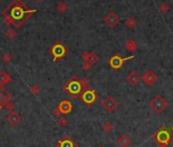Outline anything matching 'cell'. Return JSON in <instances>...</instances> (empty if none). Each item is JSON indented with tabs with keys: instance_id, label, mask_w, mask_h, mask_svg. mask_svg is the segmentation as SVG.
Segmentation results:
<instances>
[{
	"instance_id": "cell-1",
	"label": "cell",
	"mask_w": 173,
	"mask_h": 147,
	"mask_svg": "<svg viewBox=\"0 0 173 147\" xmlns=\"http://www.w3.org/2000/svg\"><path fill=\"white\" fill-rule=\"evenodd\" d=\"M153 139H154V141L158 143L159 145L167 146L169 145V143L171 142L172 136L170 134V132L167 130V128L162 127L153 135Z\"/></svg>"
},
{
	"instance_id": "cell-2",
	"label": "cell",
	"mask_w": 173,
	"mask_h": 147,
	"mask_svg": "<svg viewBox=\"0 0 173 147\" xmlns=\"http://www.w3.org/2000/svg\"><path fill=\"white\" fill-rule=\"evenodd\" d=\"M149 106L154 113L159 114V113H162L163 112H165V110L168 108L169 104H168L167 100L162 97L161 95H156L150 101Z\"/></svg>"
},
{
	"instance_id": "cell-3",
	"label": "cell",
	"mask_w": 173,
	"mask_h": 147,
	"mask_svg": "<svg viewBox=\"0 0 173 147\" xmlns=\"http://www.w3.org/2000/svg\"><path fill=\"white\" fill-rule=\"evenodd\" d=\"M63 89L73 96V99L77 98V96L84 91V88H82V86L81 84V81H78L77 78H74V80H71L67 84L64 85Z\"/></svg>"
},
{
	"instance_id": "cell-4",
	"label": "cell",
	"mask_w": 173,
	"mask_h": 147,
	"mask_svg": "<svg viewBox=\"0 0 173 147\" xmlns=\"http://www.w3.org/2000/svg\"><path fill=\"white\" fill-rule=\"evenodd\" d=\"M50 52L53 56V60L56 62L57 59H61L67 53V49L64 46L62 43H56L54 44L51 49H50Z\"/></svg>"
},
{
	"instance_id": "cell-5",
	"label": "cell",
	"mask_w": 173,
	"mask_h": 147,
	"mask_svg": "<svg viewBox=\"0 0 173 147\" xmlns=\"http://www.w3.org/2000/svg\"><path fill=\"white\" fill-rule=\"evenodd\" d=\"M135 56H126V57H121L120 55H117L115 54L113 56H111L109 58V63L110 67H112L113 70H120L122 67H123V63L125 60H128V59H132Z\"/></svg>"
},
{
	"instance_id": "cell-6",
	"label": "cell",
	"mask_w": 173,
	"mask_h": 147,
	"mask_svg": "<svg viewBox=\"0 0 173 147\" xmlns=\"http://www.w3.org/2000/svg\"><path fill=\"white\" fill-rule=\"evenodd\" d=\"M81 99H82V101L85 103V104L91 105V104H93V103L96 102L97 94H96L95 90L90 89V88H86L81 93Z\"/></svg>"
},
{
	"instance_id": "cell-7",
	"label": "cell",
	"mask_w": 173,
	"mask_h": 147,
	"mask_svg": "<svg viewBox=\"0 0 173 147\" xmlns=\"http://www.w3.org/2000/svg\"><path fill=\"white\" fill-rule=\"evenodd\" d=\"M101 106L108 113H114L118 106V102L116 99L112 97V96H107V97L101 102Z\"/></svg>"
},
{
	"instance_id": "cell-8",
	"label": "cell",
	"mask_w": 173,
	"mask_h": 147,
	"mask_svg": "<svg viewBox=\"0 0 173 147\" xmlns=\"http://www.w3.org/2000/svg\"><path fill=\"white\" fill-rule=\"evenodd\" d=\"M120 23V17L118 16L117 13L113 11L108 12L105 17H104V24L109 28H115L117 27Z\"/></svg>"
},
{
	"instance_id": "cell-9",
	"label": "cell",
	"mask_w": 173,
	"mask_h": 147,
	"mask_svg": "<svg viewBox=\"0 0 173 147\" xmlns=\"http://www.w3.org/2000/svg\"><path fill=\"white\" fill-rule=\"evenodd\" d=\"M142 79H143V82L148 86V87H153L158 81V75L155 73L154 71L148 70L145 71V74L143 75Z\"/></svg>"
},
{
	"instance_id": "cell-10",
	"label": "cell",
	"mask_w": 173,
	"mask_h": 147,
	"mask_svg": "<svg viewBox=\"0 0 173 147\" xmlns=\"http://www.w3.org/2000/svg\"><path fill=\"white\" fill-rule=\"evenodd\" d=\"M116 143L119 147H129L132 144V140L127 134H121L117 138Z\"/></svg>"
},
{
	"instance_id": "cell-11",
	"label": "cell",
	"mask_w": 173,
	"mask_h": 147,
	"mask_svg": "<svg viewBox=\"0 0 173 147\" xmlns=\"http://www.w3.org/2000/svg\"><path fill=\"white\" fill-rule=\"evenodd\" d=\"M126 82L131 87H135V86L140 83V77H139V75L136 74V71H129L128 75L126 76Z\"/></svg>"
},
{
	"instance_id": "cell-12",
	"label": "cell",
	"mask_w": 173,
	"mask_h": 147,
	"mask_svg": "<svg viewBox=\"0 0 173 147\" xmlns=\"http://www.w3.org/2000/svg\"><path fill=\"white\" fill-rule=\"evenodd\" d=\"M6 120L9 123V125H11V126H17V125L21 122V117L20 116L19 113L12 112L7 116Z\"/></svg>"
},
{
	"instance_id": "cell-13",
	"label": "cell",
	"mask_w": 173,
	"mask_h": 147,
	"mask_svg": "<svg viewBox=\"0 0 173 147\" xmlns=\"http://www.w3.org/2000/svg\"><path fill=\"white\" fill-rule=\"evenodd\" d=\"M57 107H58V109L60 110L61 113L66 114L71 112V109H73V104H71V102L68 101V100H62Z\"/></svg>"
},
{
	"instance_id": "cell-14",
	"label": "cell",
	"mask_w": 173,
	"mask_h": 147,
	"mask_svg": "<svg viewBox=\"0 0 173 147\" xmlns=\"http://www.w3.org/2000/svg\"><path fill=\"white\" fill-rule=\"evenodd\" d=\"M82 58L85 60V62H89V63H91L92 66L93 64H95L97 62H98V55L96 54L95 52H88V51H86V52H84L82 54Z\"/></svg>"
},
{
	"instance_id": "cell-15",
	"label": "cell",
	"mask_w": 173,
	"mask_h": 147,
	"mask_svg": "<svg viewBox=\"0 0 173 147\" xmlns=\"http://www.w3.org/2000/svg\"><path fill=\"white\" fill-rule=\"evenodd\" d=\"M0 90H1V93H0V103H1L2 106H5L7 102L11 101L12 96L10 95L9 93L6 91V89H4L3 87H0Z\"/></svg>"
},
{
	"instance_id": "cell-16",
	"label": "cell",
	"mask_w": 173,
	"mask_h": 147,
	"mask_svg": "<svg viewBox=\"0 0 173 147\" xmlns=\"http://www.w3.org/2000/svg\"><path fill=\"white\" fill-rule=\"evenodd\" d=\"M57 147H75V144L71 139H69L68 136H66L62 140H59L57 142Z\"/></svg>"
},
{
	"instance_id": "cell-17",
	"label": "cell",
	"mask_w": 173,
	"mask_h": 147,
	"mask_svg": "<svg viewBox=\"0 0 173 147\" xmlns=\"http://www.w3.org/2000/svg\"><path fill=\"white\" fill-rule=\"evenodd\" d=\"M11 82V77L5 71H0V87L9 84Z\"/></svg>"
},
{
	"instance_id": "cell-18",
	"label": "cell",
	"mask_w": 173,
	"mask_h": 147,
	"mask_svg": "<svg viewBox=\"0 0 173 147\" xmlns=\"http://www.w3.org/2000/svg\"><path fill=\"white\" fill-rule=\"evenodd\" d=\"M125 47H126L129 52H135L138 50V45H136V43L132 39H129V40L125 42Z\"/></svg>"
},
{
	"instance_id": "cell-19",
	"label": "cell",
	"mask_w": 173,
	"mask_h": 147,
	"mask_svg": "<svg viewBox=\"0 0 173 147\" xmlns=\"http://www.w3.org/2000/svg\"><path fill=\"white\" fill-rule=\"evenodd\" d=\"M68 8V6L65 2H63V1H60L57 3V5H56V9H57V11L60 12V13H64L67 10Z\"/></svg>"
},
{
	"instance_id": "cell-20",
	"label": "cell",
	"mask_w": 173,
	"mask_h": 147,
	"mask_svg": "<svg viewBox=\"0 0 173 147\" xmlns=\"http://www.w3.org/2000/svg\"><path fill=\"white\" fill-rule=\"evenodd\" d=\"M102 128H103V131L105 132V133H111V132L113 131V124L111 123V122L107 121L103 124Z\"/></svg>"
},
{
	"instance_id": "cell-21",
	"label": "cell",
	"mask_w": 173,
	"mask_h": 147,
	"mask_svg": "<svg viewBox=\"0 0 173 147\" xmlns=\"http://www.w3.org/2000/svg\"><path fill=\"white\" fill-rule=\"evenodd\" d=\"M125 25H126V27L129 29H135L136 27V21L135 17H128V19L125 21Z\"/></svg>"
},
{
	"instance_id": "cell-22",
	"label": "cell",
	"mask_w": 173,
	"mask_h": 147,
	"mask_svg": "<svg viewBox=\"0 0 173 147\" xmlns=\"http://www.w3.org/2000/svg\"><path fill=\"white\" fill-rule=\"evenodd\" d=\"M40 87H39L38 85H36V84H34V85H32L31 87H30V91H31V93L32 94H33L34 96H37V95H39L40 94Z\"/></svg>"
},
{
	"instance_id": "cell-23",
	"label": "cell",
	"mask_w": 173,
	"mask_h": 147,
	"mask_svg": "<svg viewBox=\"0 0 173 147\" xmlns=\"http://www.w3.org/2000/svg\"><path fill=\"white\" fill-rule=\"evenodd\" d=\"M5 36L8 39H10V40H11V39H13V38H16V36H17V34H16V32L13 30V29H8V30H7L6 32H5Z\"/></svg>"
},
{
	"instance_id": "cell-24",
	"label": "cell",
	"mask_w": 173,
	"mask_h": 147,
	"mask_svg": "<svg viewBox=\"0 0 173 147\" xmlns=\"http://www.w3.org/2000/svg\"><path fill=\"white\" fill-rule=\"evenodd\" d=\"M2 60H3L4 62H6V63L11 62V60H12L11 54H10V53H5V54L2 56Z\"/></svg>"
},
{
	"instance_id": "cell-25",
	"label": "cell",
	"mask_w": 173,
	"mask_h": 147,
	"mask_svg": "<svg viewBox=\"0 0 173 147\" xmlns=\"http://www.w3.org/2000/svg\"><path fill=\"white\" fill-rule=\"evenodd\" d=\"M5 108H6L7 110H8V112L12 113V112H14V108H16V105H14L11 101H9V102H7L6 104H5Z\"/></svg>"
},
{
	"instance_id": "cell-26",
	"label": "cell",
	"mask_w": 173,
	"mask_h": 147,
	"mask_svg": "<svg viewBox=\"0 0 173 147\" xmlns=\"http://www.w3.org/2000/svg\"><path fill=\"white\" fill-rule=\"evenodd\" d=\"M159 8H160V10H161V12L165 13L166 11H168V9H169V5L167 4L166 2H163V3H161V4H160Z\"/></svg>"
},
{
	"instance_id": "cell-27",
	"label": "cell",
	"mask_w": 173,
	"mask_h": 147,
	"mask_svg": "<svg viewBox=\"0 0 173 147\" xmlns=\"http://www.w3.org/2000/svg\"><path fill=\"white\" fill-rule=\"evenodd\" d=\"M67 120L65 119V117H60L59 119H58V125L60 127H66L67 126Z\"/></svg>"
},
{
	"instance_id": "cell-28",
	"label": "cell",
	"mask_w": 173,
	"mask_h": 147,
	"mask_svg": "<svg viewBox=\"0 0 173 147\" xmlns=\"http://www.w3.org/2000/svg\"><path fill=\"white\" fill-rule=\"evenodd\" d=\"M81 84H82V88H84V90H85V89L88 88V85L90 84V80L88 78H84L82 80H81Z\"/></svg>"
},
{
	"instance_id": "cell-29",
	"label": "cell",
	"mask_w": 173,
	"mask_h": 147,
	"mask_svg": "<svg viewBox=\"0 0 173 147\" xmlns=\"http://www.w3.org/2000/svg\"><path fill=\"white\" fill-rule=\"evenodd\" d=\"M82 69L84 70V71H90V70L92 69V64L89 63V62H85L84 63H82Z\"/></svg>"
},
{
	"instance_id": "cell-30",
	"label": "cell",
	"mask_w": 173,
	"mask_h": 147,
	"mask_svg": "<svg viewBox=\"0 0 173 147\" xmlns=\"http://www.w3.org/2000/svg\"><path fill=\"white\" fill-rule=\"evenodd\" d=\"M52 114L55 117H57V119H59L60 117V114H61V113H60V110L58 109V107H55V108L53 109V112H52Z\"/></svg>"
},
{
	"instance_id": "cell-31",
	"label": "cell",
	"mask_w": 173,
	"mask_h": 147,
	"mask_svg": "<svg viewBox=\"0 0 173 147\" xmlns=\"http://www.w3.org/2000/svg\"><path fill=\"white\" fill-rule=\"evenodd\" d=\"M35 1H37V2H40V1H42V0H35Z\"/></svg>"
},
{
	"instance_id": "cell-32",
	"label": "cell",
	"mask_w": 173,
	"mask_h": 147,
	"mask_svg": "<svg viewBox=\"0 0 173 147\" xmlns=\"http://www.w3.org/2000/svg\"><path fill=\"white\" fill-rule=\"evenodd\" d=\"M171 131H172V133H173V125H172V127H171Z\"/></svg>"
},
{
	"instance_id": "cell-33",
	"label": "cell",
	"mask_w": 173,
	"mask_h": 147,
	"mask_svg": "<svg viewBox=\"0 0 173 147\" xmlns=\"http://www.w3.org/2000/svg\"><path fill=\"white\" fill-rule=\"evenodd\" d=\"M2 108V105H1V103H0V109H1Z\"/></svg>"
},
{
	"instance_id": "cell-34",
	"label": "cell",
	"mask_w": 173,
	"mask_h": 147,
	"mask_svg": "<svg viewBox=\"0 0 173 147\" xmlns=\"http://www.w3.org/2000/svg\"><path fill=\"white\" fill-rule=\"evenodd\" d=\"M160 147H166V146H160Z\"/></svg>"
},
{
	"instance_id": "cell-35",
	"label": "cell",
	"mask_w": 173,
	"mask_h": 147,
	"mask_svg": "<svg viewBox=\"0 0 173 147\" xmlns=\"http://www.w3.org/2000/svg\"><path fill=\"white\" fill-rule=\"evenodd\" d=\"M100 147H103V146H100Z\"/></svg>"
}]
</instances>
